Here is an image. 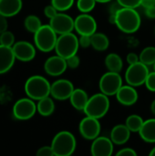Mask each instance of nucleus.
I'll use <instances>...</instances> for the list:
<instances>
[{
	"instance_id": "f257e3e1",
	"label": "nucleus",
	"mask_w": 155,
	"mask_h": 156,
	"mask_svg": "<svg viewBox=\"0 0 155 156\" xmlns=\"http://www.w3.org/2000/svg\"><path fill=\"white\" fill-rule=\"evenodd\" d=\"M142 18L136 8L121 7L115 16L114 25L125 34H133L139 30Z\"/></svg>"
},
{
	"instance_id": "f03ea898",
	"label": "nucleus",
	"mask_w": 155,
	"mask_h": 156,
	"mask_svg": "<svg viewBox=\"0 0 155 156\" xmlns=\"http://www.w3.org/2000/svg\"><path fill=\"white\" fill-rule=\"evenodd\" d=\"M50 88L51 84L48 80L40 75L31 76L25 83V92L26 96L34 101H39L45 97L50 96Z\"/></svg>"
},
{
	"instance_id": "7ed1b4c3",
	"label": "nucleus",
	"mask_w": 155,
	"mask_h": 156,
	"mask_svg": "<svg viewBox=\"0 0 155 156\" xmlns=\"http://www.w3.org/2000/svg\"><path fill=\"white\" fill-rule=\"evenodd\" d=\"M51 147L55 156H69L76 150L77 141L70 132L61 131L54 136Z\"/></svg>"
},
{
	"instance_id": "20e7f679",
	"label": "nucleus",
	"mask_w": 155,
	"mask_h": 156,
	"mask_svg": "<svg viewBox=\"0 0 155 156\" xmlns=\"http://www.w3.org/2000/svg\"><path fill=\"white\" fill-rule=\"evenodd\" d=\"M109 96L102 92L96 93L89 98V101L83 110L86 116L93 117L96 119L103 118L110 110Z\"/></svg>"
},
{
	"instance_id": "39448f33",
	"label": "nucleus",
	"mask_w": 155,
	"mask_h": 156,
	"mask_svg": "<svg viewBox=\"0 0 155 156\" xmlns=\"http://www.w3.org/2000/svg\"><path fill=\"white\" fill-rule=\"evenodd\" d=\"M58 39V34L48 25H42L41 27L34 33V42L37 48L42 52H50L55 49Z\"/></svg>"
},
{
	"instance_id": "423d86ee",
	"label": "nucleus",
	"mask_w": 155,
	"mask_h": 156,
	"mask_svg": "<svg viewBox=\"0 0 155 156\" xmlns=\"http://www.w3.org/2000/svg\"><path fill=\"white\" fill-rule=\"evenodd\" d=\"M79 48V37L73 32H69L58 35L55 46V51L57 55L68 58L69 57L77 54Z\"/></svg>"
},
{
	"instance_id": "0eeeda50",
	"label": "nucleus",
	"mask_w": 155,
	"mask_h": 156,
	"mask_svg": "<svg viewBox=\"0 0 155 156\" xmlns=\"http://www.w3.org/2000/svg\"><path fill=\"white\" fill-rule=\"evenodd\" d=\"M150 71L148 66L142 63L141 61L129 65L125 72V80L126 83L133 87H139L144 85L147 76Z\"/></svg>"
},
{
	"instance_id": "6e6552de",
	"label": "nucleus",
	"mask_w": 155,
	"mask_h": 156,
	"mask_svg": "<svg viewBox=\"0 0 155 156\" xmlns=\"http://www.w3.org/2000/svg\"><path fill=\"white\" fill-rule=\"evenodd\" d=\"M122 85V78L120 73L109 70L100 77L99 81V88L100 92L109 97L115 96Z\"/></svg>"
},
{
	"instance_id": "1a4fd4ad",
	"label": "nucleus",
	"mask_w": 155,
	"mask_h": 156,
	"mask_svg": "<svg viewBox=\"0 0 155 156\" xmlns=\"http://www.w3.org/2000/svg\"><path fill=\"white\" fill-rule=\"evenodd\" d=\"M37 112V104L30 98H23L18 100L13 107V115L16 120L26 121L31 119Z\"/></svg>"
},
{
	"instance_id": "9d476101",
	"label": "nucleus",
	"mask_w": 155,
	"mask_h": 156,
	"mask_svg": "<svg viewBox=\"0 0 155 156\" xmlns=\"http://www.w3.org/2000/svg\"><path fill=\"white\" fill-rule=\"evenodd\" d=\"M100 130L101 127L99 119L93 117L86 116L79 124V132L80 135L89 141H93L95 138L100 136Z\"/></svg>"
},
{
	"instance_id": "9b49d317",
	"label": "nucleus",
	"mask_w": 155,
	"mask_h": 156,
	"mask_svg": "<svg viewBox=\"0 0 155 156\" xmlns=\"http://www.w3.org/2000/svg\"><path fill=\"white\" fill-rule=\"evenodd\" d=\"M97 22L89 13H82L74 19V29L80 35L91 36L97 32Z\"/></svg>"
},
{
	"instance_id": "f8f14e48",
	"label": "nucleus",
	"mask_w": 155,
	"mask_h": 156,
	"mask_svg": "<svg viewBox=\"0 0 155 156\" xmlns=\"http://www.w3.org/2000/svg\"><path fill=\"white\" fill-rule=\"evenodd\" d=\"M49 26L58 35L67 34L73 32L74 19L63 12H58L55 16L49 19Z\"/></svg>"
},
{
	"instance_id": "ddd939ff",
	"label": "nucleus",
	"mask_w": 155,
	"mask_h": 156,
	"mask_svg": "<svg viewBox=\"0 0 155 156\" xmlns=\"http://www.w3.org/2000/svg\"><path fill=\"white\" fill-rule=\"evenodd\" d=\"M73 83L66 79H59L51 84L50 96L58 101L69 100L70 95L74 90Z\"/></svg>"
},
{
	"instance_id": "4468645a",
	"label": "nucleus",
	"mask_w": 155,
	"mask_h": 156,
	"mask_svg": "<svg viewBox=\"0 0 155 156\" xmlns=\"http://www.w3.org/2000/svg\"><path fill=\"white\" fill-rule=\"evenodd\" d=\"M114 144L111 138L98 136L92 141L90 153L93 156H111L113 154Z\"/></svg>"
},
{
	"instance_id": "2eb2a0df",
	"label": "nucleus",
	"mask_w": 155,
	"mask_h": 156,
	"mask_svg": "<svg viewBox=\"0 0 155 156\" xmlns=\"http://www.w3.org/2000/svg\"><path fill=\"white\" fill-rule=\"evenodd\" d=\"M68 69L66 58L55 55L49 57L44 63L45 72L52 77H58L62 75Z\"/></svg>"
},
{
	"instance_id": "dca6fc26",
	"label": "nucleus",
	"mask_w": 155,
	"mask_h": 156,
	"mask_svg": "<svg viewBox=\"0 0 155 156\" xmlns=\"http://www.w3.org/2000/svg\"><path fill=\"white\" fill-rule=\"evenodd\" d=\"M15 57L22 62L31 61L36 56L35 47L27 41H18L12 47Z\"/></svg>"
},
{
	"instance_id": "f3484780",
	"label": "nucleus",
	"mask_w": 155,
	"mask_h": 156,
	"mask_svg": "<svg viewBox=\"0 0 155 156\" xmlns=\"http://www.w3.org/2000/svg\"><path fill=\"white\" fill-rule=\"evenodd\" d=\"M116 99L123 106H132L134 105L139 98L138 92L135 87L132 85H122L118 92L116 93Z\"/></svg>"
},
{
	"instance_id": "a211bd4d",
	"label": "nucleus",
	"mask_w": 155,
	"mask_h": 156,
	"mask_svg": "<svg viewBox=\"0 0 155 156\" xmlns=\"http://www.w3.org/2000/svg\"><path fill=\"white\" fill-rule=\"evenodd\" d=\"M16 57L12 47L0 44V74L10 70L15 63Z\"/></svg>"
},
{
	"instance_id": "6ab92c4d",
	"label": "nucleus",
	"mask_w": 155,
	"mask_h": 156,
	"mask_svg": "<svg viewBox=\"0 0 155 156\" xmlns=\"http://www.w3.org/2000/svg\"><path fill=\"white\" fill-rule=\"evenodd\" d=\"M132 132L126 126V124H117L111 131V139L116 145L125 144L130 137Z\"/></svg>"
},
{
	"instance_id": "aec40b11",
	"label": "nucleus",
	"mask_w": 155,
	"mask_h": 156,
	"mask_svg": "<svg viewBox=\"0 0 155 156\" xmlns=\"http://www.w3.org/2000/svg\"><path fill=\"white\" fill-rule=\"evenodd\" d=\"M22 6V0H0V14L5 17H11L17 15Z\"/></svg>"
},
{
	"instance_id": "412c9836",
	"label": "nucleus",
	"mask_w": 155,
	"mask_h": 156,
	"mask_svg": "<svg viewBox=\"0 0 155 156\" xmlns=\"http://www.w3.org/2000/svg\"><path fill=\"white\" fill-rule=\"evenodd\" d=\"M89 96L87 92L82 89H74L72 94L69 97V101L71 106L76 109L77 111H82L84 110L88 101Z\"/></svg>"
},
{
	"instance_id": "4be33fe9",
	"label": "nucleus",
	"mask_w": 155,
	"mask_h": 156,
	"mask_svg": "<svg viewBox=\"0 0 155 156\" xmlns=\"http://www.w3.org/2000/svg\"><path fill=\"white\" fill-rule=\"evenodd\" d=\"M139 134L145 143L155 144V119L152 118L144 121Z\"/></svg>"
},
{
	"instance_id": "5701e85b",
	"label": "nucleus",
	"mask_w": 155,
	"mask_h": 156,
	"mask_svg": "<svg viewBox=\"0 0 155 156\" xmlns=\"http://www.w3.org/2000/svg\"><path fill=\"white\" fill-rule=\"evenodd\" d=\"M91 38V48L97 51H105L110 46L109 37L100 32H95L90 36Z\"/></svg>"
},
{
	"instance_id": "b1692460",
	"label": "nucleus",
	"mask_w": 155,
	"mask_h": 156,
	"mask_svg": "<svg viewBox=\"0 0 155 156\" xmlns=\"http://www.w3.org/2000/svg\"><path fill=\"white\" fill-rule=\"evenodd\" d=\"M105 66L109 71L121 72L123 68V61L120 55L117 53H111L105 58Z\"/></svg>"
},
{
	"instance_id": "393cba45",
	"label": "nucleus",
	"mask_w": 155,
	"mask_h": 156,
	"mask_svg": "<svg viewBox=\"0 0 155 156\" xmlns=\"http://www.w3.org/2000/svg\"><path fill=\"white\" fill-rule=\"evenodd\" d=\"M37 112L42 116H45V117L50 116L55 111L54 101L49 96L39 100L37 104Z\"/></svg>"
},
{
	"instance_id": "a878e982",
	"label": "nucleus",
	"mask_w": 155,
	"mask_h": 156,
	"mask_svg": "<svg viewBox=\"0 0 155 156\" xmlns=\"http://www.w3.org/2000/svg\"><path fill=\"white\" fill-rule=\"evenodd\" d=\"M143 122H144L143 119L138 114H132L128 116L125 121L126 126L129 128V130L132 133H139L143 125Z\"/></svg>"
},
{
	"instance_id": "bb28decb",
	"label": "nucleus",
	"mask_w": 155,
	"mask_h": 156,
	"mask_svg": "<svg viewBox=\"0 0 155 156\" xmlns=\"http://www.w3.org/2000/svg\"><path fill=\"white\" fill-rule=\"evenodd\" d=\"M140 61L147 66L154 65L155 63V47H146L140 53Z\"/></svg>"
},
{
	"instance_id": "cd10ccee",
	"label": "nucleus",
	"mask_w": 155,
	"mask_h": 156,
	"mask_svg": "<svg viewBox=\"0 0 155 156\" xmlns=\"http://www.w3.org/2000/svg\"><path fill=\"white\" fill-rule=\"evenodd\" d=\"M24 26L28 32L34 34L41 27L42 23L38 16H37L35 15H29L25 18Z\"/></svg>"
},
{
	"instance_id": "c85d7f7f",
	"label": "nucleus",
	"mask_w": 155,
	"mask_h": 156,
	"mask_svg": "<svg viewBox=\"0 0 155 156\" xmlns=\"http://www.w3.org/2000/svg\"><path fill=\"white\" fill-rule=\"evenodd\" d=\"M96 3V0H78L77 7L81 13H90L94 9Z\"/></svg>"
},
{
	"instance_id": "c756f323",
	"label": "nucleus",
	"mask_w": 155,
	"mask_h": 156,
	"mask_svg": "<svg viewBox=\"0 0 155 156\" xmlns=\"http://www.w3.org/2000/svg\"><path fill=\"white\" fill-rule=\"evenodd\" d=\"M51 5H54L58 12H65L72 7L74 0H51Z\"/></svg>"
},
{
	"instance_id": "7c9ffc66",
	"label": "nucleus",
	"mask_w": 155,
	"mask_h": 156,
	"mask_svg": "<svg viewBox=\"0 0 155 156\" xmlns=\"http://www.w3.org/2000/svg\"><path fill=\"white\" fill-rule=\"evenodd\" d=\"M0 44L7 47H13L15 44V36L10 31H5L0 34Z\"/></svg>"
},
{
	"instance_id": "2f4dec72",
	"label": "nucleus",
	"mask_w": 155,
	"mask_h": 156,
	"mask_svg": "<svg viewBox=\"0 0 155 156\" xmlns=\"http://www.w3.org/2000/svg\"><path fill=\"white\" fill-rule=\"evenodd\" d=\"M66 61H67L68 68L71 69H75L79 68V66L80 64V58L77 54L69 57L68 58H66Z\"/></svg>"
},
{
	"instance_id": "473e14b6",
	"label": "nucleus",
	"mask_w": 155,
	"mask_h": 156,
	"mask_svg": "<svg viewBox=\"0 0 155 156\" xmlns=\"http://www.w3.org/2000/svg\"><path fill=\"white\" fill-rule=\"evenodd\" d=\"M144 85L148 90H150L152 92H155V71L149 73Z\"/></svg>"
},
{
	"instance_id": "72a5a7b5",
	"label": "nucleus",
	"mask_w": 155,
	"mask_h": 156,
	"mask_svg": "<svg viewBox=\"0 0 155 156\" xmlns=\"http://www.w3.org/2000/svg\"><path fill=\"white\" fill-rule=\"evenodd\" d=\"M122 7L137 8L141 5L142 0H116Z\"/></svg>"
},
{
	"instance_id": "f704fd0d",
	"label": "nucleus",
	"mask_w": 155,
	"mask_h": 156,
	"mask_svg": "<svg viewBox=\"0 0 155 156\" xmlns=\"http://www.w3.org/2000/svg\"><path fill=\"white\" fill-rule=\"evenodd\" d=\"M79 47L82 48H88L91 47V38L90 36L88 35H80L79 37Z\"/></svg>"
},
{
	"instance_id": "c9c22d12",
	"label": "nucleus",
	"mask_w": 155,
	"mask_h": 156,
	"mask_svg": "<svg viewBox=\"0 0 155 156\" xmlns=\"http://www.w3.org/2000/svg\"><path fill=\"white\" fill-rule=\"evenodd\" d=\"M37 156H54V152L53 149L50 146H43L40 147L37 152Z\"/></svg>"
},
{
	"instance_id": "e433bc0d",
	"label": "nucleus",
	"mask_w": 155,
	"mask_h": 156,
	"mask_svg": "<svg viewBox=\"0 0 155 156\" xmlns=\"http://www.w3.org/2000/svg\"><path fill=\"white\" fill-rule=\"evenodd\" d=\"M58 13V11L56 9V7L52 5H47L45 8H44V14L45 16L48 17V18H52L53 16H55Z\"/></svg>"
},
{
	"instance_id": "4c0bfd02",
	"label": "nucleus",
	"mask_w": 155,
	"mask_h": 156,
	"mask_svg": "<svg viewBox=\"0 0 155 156\" xmlns=\"http://www.w3.org/2000/svg\"><path fill=\"white\" fill-rule=\"evenodd\" d=\"M117 156H136L137 153L135 152L134 149L130 148V147H126V148H122L121 149L117 154Z\"/></svg>"
},
{
	"instance_id": "58836bf2",
	"label": "nucleus",
	"mask_w": 155,
	"mask_h": 156,
	"mask_svg": "<svg viewBox=\"0 0 155 156\" xmlns=\"http://www.w3.org/2000/svg\"><path fill=\"white\" fill-rule=\"evenodd\" d=\"M126 60H127V63L129 65H132V64H135L137 62L140 61V56L134 52H131L127 55L126 57Z\"/></svg>"
},
{
	"instance_id": "ea45409f",
	"label": "nucleus",
	"mask_w": 155,
	"mask_h": 156,
	"mask_svg": "<svg viewBox=\"0 0 155 156\" xmlns=\"http://www.w3.org/2000/svg\"><path fill=\"white\" fill-rule=\"evenodd\" d=\"M7 30V20L6 17L0 14V34Z\"/></svg>"
},
{
	"instance_id": "a19ab883",
	"label": "nucleus",
	"mask_w": 155,
	"mask_h": 156,
	"mask_svg": "<svg viewBox=\"0 0 155 156\" xmlns=\"http://www.w3.org/2000/svg\"><path fill=\"white\" fill-rule=\"evenodd\" d=\"M144 13L145 16L150 18V19H155V5L154 6H151L148 8H144Z\"/></svg>"
},
{
	"instance_id": "79ce46f5",
	"label": "nucleus",
	"mask_w": 155,
	"mask_h": 156,
	"mask_svg": "<svg viewBox=\"0 0 155 156\" xmlns=\"http://www.w3.org/2000/svg\"><path fill=\"white\" fill-rule=\"evenodd\" d=\"M141 5L143 8H148L151 6L155 5V0H142L141 1Z\"/></svg>"
},
{
	"instance_id": "37998d69",
	"label": "nucleus",
	"mask_w": 155,
	"mask_h": 156,
	"mask_svg": "<svg viewBox=\"0 0 155 156\" xmlns=\"http://www.w3.org/2000/svg\"><path fill=\"white\" fill-rule=\"evenodd\" d=\"M151 112L153 115H155V100L153 101V102L151 104Z\"/></svg>"
},
{
	"instance_id": "c03bdc74",
	"label": "nucleus",
	"mask_w": 155,
	"mask_h": 156,
	"mask_svg": "<svg viewBox=\"0 0 155 156\" xmlns=\"http://www.w3.org/2000/svg\"><path fill=\"white\" fill-rule=\"evenodd\" d=\"M111 0H96V2L97 3H101V4H103V3H109V2H111Z\"/></svg>"
},
{
	"instance_id": "a18cd8bd",
	"label": "nucleus",
	"mask_w": 155,
	"mask_h": 156,
	"mask_svg": "<svg viewBox=\"0 0 155 156\" xmlns=\"http://www.w3.org/2000/svg\"><path fill=\"white\" fill-rule=\"evenodd\" d=\"M151 156H155V146L151 150V152H150V154H149Z\"/></svg>"
},
{
	"instance_id": "49530a36",
	"label": "nucleus",
	"mask_w": 155,
	"mask_h": 156,
	"mask_svg": "<svg viewBox=\"0 0 155 156\" xmlns=\"http://www.w3.org/2000/svg\"><path fill=\"white\" fill-rule=\"evenodd\" d=\"M153 68H154V71H155V63H154V65H153Z\"/></svg>"
},
{
	"instance_id": "de8ad7c7",
	"label": "nucleus",
	"mask_w": 155,
	"mask_h": 156,
	"mask_svg": "<svg viewBox=\"0 0 155 156\" xmlns=\"http://www.w3.org/2000/svg\"><path fill=\"white\" fill-rule=\"evenodd\" d=\"M154 32H155V28H154Z\"/></svg>"
}]
</instances>
